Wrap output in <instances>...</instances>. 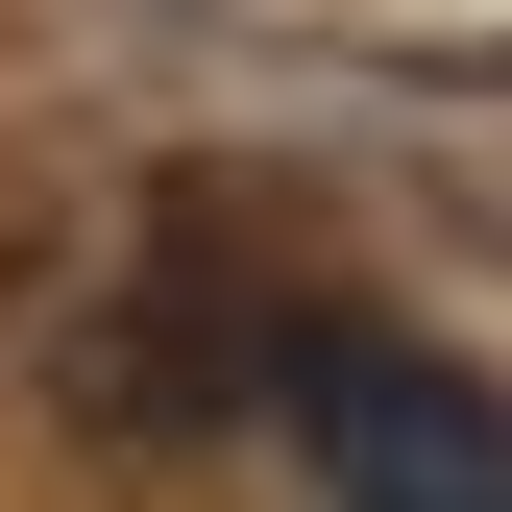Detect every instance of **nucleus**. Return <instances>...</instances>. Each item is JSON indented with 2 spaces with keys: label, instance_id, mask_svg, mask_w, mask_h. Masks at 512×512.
Wrapping results in <instances>:
<instances>
[{
  "label": "nucleus",
  "instance_id": "f257e3e1",
  "mask_svg": "<svg viewBox=\"0 0 512 512\" xmlns=\"http://www.w3.org/2000/svg\"><path fill=\"white\" fill-rule=\"evenodd\" d=\"M269 415L342 512H512V391H464L439 342H366V317H293L269 342Z\"/></svg>",
  "mask_w": 512,
  "mask_h": 512
}]
</instances>
